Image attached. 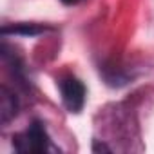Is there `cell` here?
Masks as SVG:
<instances>
[{"mask_svg":"<svg viewBox=\"0 0 154 154\" xmlns=\"http://www.w3.org/2000/svg\"><path fill=\"white\" fill-rule=\"evenodd\" d=\"M13 147L18 152H45L51 147L49 134L40 122H33L24 132L13 138Z\"/></svg>","mask_w":154,"mask_h":154,"instance_id":"6da1fadb","label":"cell"},{"mask_svg":"<svg viewBox=\"0 0 154 154\" xmlns=\"http://www.w3.org/2000/svg\"><path fill=\"white\" fill-rule=\"evenodd\" d=\"M60 93H62V102L71 112H80L84 103H85V87L84 84L74 78V76H67L58 82Z\"/></svg>","mask_w":154,"mask_h":154,"instance_id":"7a4b0ae2","label":"cell"},{"mask_svg":"<svg viewBox=\"0 0 154 154\" xmlns=\"http://www.w3.org/2000/svg\"><path fill=\"white\" fill-rule=\"evenodd\" d=\"M18 112V98L17 94L8 89L6 85H2V89H0V120H2V125L9 123Z\"/></svg>","mask_w":154,"mask_h":154,"instance_id":"3957f363","label":"cell"},{"mask_svg":"<svg viewBox=\"0 0 154 154\" xmlns=\"http://www.w3.org/2000/svg\"><path fill=\"white\" fill-rule=\"evenodd\" d=\"M47 31V27L44 26H38V24H17V26H6L2 29V35H26V36H35V35H40Z\"/></svg>","mask_w":154,"mask_h":154,"instance_id":"277c9868","label":"cell"},{"mask_svg":"<svg viewBox=\"0 0 154 154\" xmlns=\"http://www.w3.org/2000/svg\"><path fill=\"white\" fill-rule=\"evenodd\" d=\"M93 150H94V152H98V150H107V152H111V149H109L107 145L98 143V141H94V143H93Z\"/></svg>","mask_w":154,"mask_h":154,"instance_id":"5b68a950","label":"cell"},{"mask_svg":"<svg viewBox=\"0 0 154 154\" xmlns=\"http://www.w3.org/2000/svg\"><path fill=\"white\" fill-rule=\"evenodd\" d=\"M80 2H84V0H62V4H65V6H76Z\"/></svg>","mask_w":154,"mask_h":154,"instance_id":"8992f818","label":"cell"}]
</instances>
